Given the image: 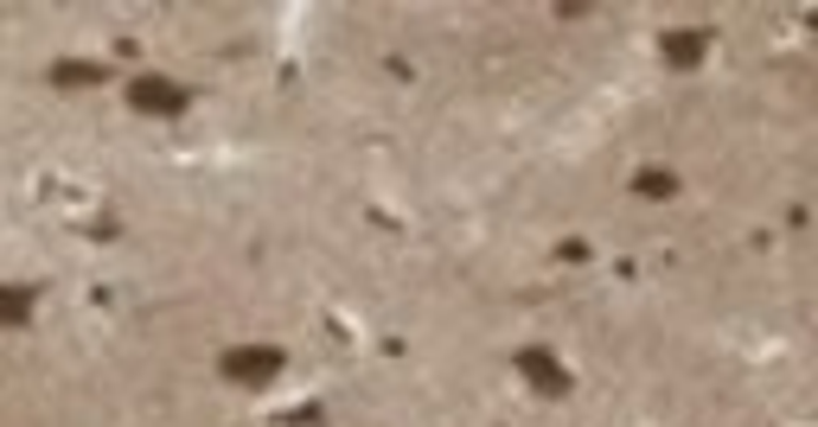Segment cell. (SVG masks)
Segmentation results:
<instances>
[{
	"label": "cell",
	"mask_w": 818,
	"mask_h": 427,
	"mask_svg": "<svg viewBox=\"0 0 818 427\" xmlns=\"http://www.w3.org/2000/svg\"><path fill=\"white\" fill-rule=\"evenodd\" d=\"M519 370L531 377V390H544V395H563V390H569V370H563L550 351H519Z\"/></svg>",
	"instance_id": "obj_4"
},
{
	"label": "cell",
	"mask_w": 818,
	"mask_h": 427,
	"mask_svg": "<svg viewBox=\"0 0 818 427\" xmlns=\"http://www.w3.org/2000/svg\"><path fill=\"white\" fill-rule=\"evenodd\" d=\"M103 65H90V58H65V65H52V83H65V90H83V83H103Z\"/></svg>",
	"instance_id": "obj_6"
},
{
	"label": "cell",
	"mask_w": 818,
	"mask_h": 427,
	"mask_svg": "<svg viewBox=\"0 0 818 427\" xmlns=\"http://www.w3.org/2000/svg\"><path fill=\"white\" fill-rule=\"evenodd\" d=\"M633 192H639V198H671V192H678V178H671L666 166H646V173L633 178Z\"/></svg>",
	"instance_id": "obj_7"
},
{
	"label": "cell",
	"mask_w": 818,
	"mask_h": 427,
	"mask_svg": "<svg viewBox=\"0 0 818 427\" xmlns=\"http://www.w3.org/2000/svg\"><path fill=\"white\" fill-rule=\"evenodd\" d=\"M659 51H666V65H671V71H697V65H704V51H709V33H704V26L666 33V45H659Z\"/></svg>",
	"instance_id": "obj_3"
},
{
	"label": "cell",
	"mask_w": 818,
	"mask_h": 427,
	"mask_svg": "<svg viewBox=\"0 0 818 427\" xmlns=\"http://www.w3.org/2000/svg\"><path fill=\"white\" fill-rule=\"evenodd\" d=\"M282 363L288 357L275 351V345H237V351L218 357V370L230 377V383H243V390H262V383H275L282 377Z\"/></svg>",
	"instance_id": "obj_1"
},
{
	"label": "cell",
	"mask_w": 818,
	"mask_h": 427,
	"mask_svg": "<svg viewBox=\"0 0 818 427\" xmlns=\"http://www.w3.org/2000/svg\"><path fill=\"white\" fill-rule=\"evenodd\" d=\"M38 287H0V325H33Z\"/></svg>",
	"instance_id": "obj_5"
},
{
	"label": "cell",
	"mask_w": 818,
	"mask_h": 427,
	"mask_svg": "<svg viewBox=\"0 0 818 427\" xmlns=\"http://www.w3.org/2000/svg\"><path fill=\"white\" fill-rule=\"evenodd\" d=\"M128 103L141 108V115H186V108H192V90L154 71V77H135V83H128Z\"/></svg>",
	"instance_id": "obj_2"
}]
</instances>
